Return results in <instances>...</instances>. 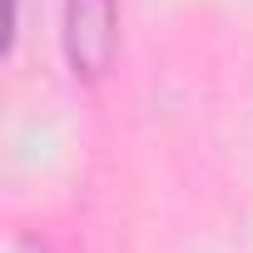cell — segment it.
I'll list each match as a JSON object with an SVG mask.
<instances>
[{
    "label": "cell",
    "mask_w": 253,
    "mask_h": 253,
    "mask_svg": "<svg viewBox=\"0 0 253 253\" xmlns=\"http://www.w3.org/2000/svg\"><path fill=\"white\" fill-rule=\"evenodd\" d=\"M60 40L75 80H99L119 45V5L114 0H65Z\"/></svg>",
    "instance_id": "cell-1"
},
{
    "label": "cell",
    "mask_w": 253,
    "mask_h": 253,
    "mask_svg": "<svg viewBox=\"0 0 253 253\" xmlns=\"http://www.w3.org/2000/svg\"><path fill=\"white\" fill-rule=\"evenodd\" d=\"M15 253H40V248H35V243H20V248H15Z\"/></svg>",
    "instance_id": "cell-2"
}]
</instances>
